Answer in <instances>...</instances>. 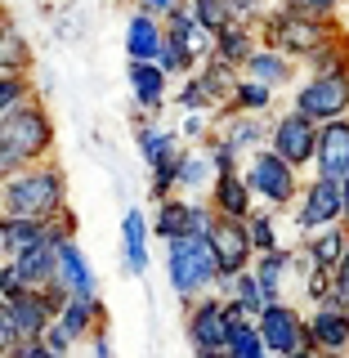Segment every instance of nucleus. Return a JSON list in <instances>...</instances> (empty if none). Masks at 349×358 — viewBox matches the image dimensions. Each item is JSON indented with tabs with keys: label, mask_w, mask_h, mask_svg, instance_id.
Masks as SVG:
<instances>
[{
	"label": "nucleus",
	"mask_w": 349,
	"mask_h": 358,
	"mask_svg": "<svg viewBox=\"0 0 349 358\" xmlns=\"http://www.w3.org/2000/svg\"><path fill=\"white\" fill-rule=\"evenodd\" d=\"M54 143H59L54 117L45 108V99L31 94L9 117H0V175H18L27 166L54 162Z\"/></svg>",
	"instance_id": "1"
},
{
	"label": "nucleus",
	"mask_w": 349,
	"mask_h": 358,
	"mask_svg": "<svg viewBox=\"0 0 349 358\" xmlns=\"http://www.w3.org/2000/svg\"><path fill=\"white\" fill-rule=\"evenodd\" d=\"M59 210H67V171L54 162L27 166L18 175H5V193H0V215L14 220H54Z\"/></svg>",
	"instance_id": "2"
},
{
	"label": "nucleus",
	"mask_w": 349,
	"mask_h": 358,
	"mask_svg": "<svg viewBox=\"0 0 349 358\" xmlns=\"http://www.w3.org/2000/svg\"><path fill=\"white\" fill-rule=\"evenodd\" d=\"M345 41V22H318V18H300V14H287V9H269L264 22H260V45L287 54L291 63H313L322 50Z\"/></svg>",
	"instance_id": "3"
},
{
	"label": "nucleus",
	"mask_w": 349,
	"mask_h": 358,
	"mask_svg": "<svg viewBox=\"0 0 349 358\" xmlns=\"http://www.w3.org/2000/svg\"><path fill=\"white\" fill-rule=\"evenodd\" d=\"M166 282L179 296V305H193V300L211 296L220 282V268H215V255H211V242L206 238H179V242H166Z\"/></svg>",
	"instance_id": "4"
},
{
	"label": "nucleus",
	"mask_w": 349,
	"mask_h": 358,
	"mask_svg": "<svg viewBox=\"0 0 349 358\" xmlns=\"http://www.w3.org/2000/svg\"><path fill=\"white\" fill-rule=\"evenodd\" d=\"M242 179H246V188H251L255 206H264V210H291L296 197H300V188H305V175L291 171L273 148H260V152L246 157Z\"/></svg>",
	"instance_id": "5"
},
{
	"label": "nucleus",
	"mask_w": 349,
	"mask_h": 358,
	"mask_svg": "<svg viewBox=\"0 0 349 358\" xmlns=\"http://www.w3.org/2000/svg\"><path fill=\"white\" fill-rule=\"evenodd\" d=\"M291 112L309 117L313 126L345 121L349 117V67L345 72H313V76H305V81H296Z\"/></svg>",
	"instance_id": "6"
},
{
	"label": "nucleus",
	"mask_w": 349,
	"mask_h": 358,
	"mask_svg": "<svg viewBox=\"0 0 349 358\" xmlns=\"http://www.w3.org/2000/svg\"><path fill=\"white\" fill-rule=\"evenodd\" d=\"M341 215H345L341 184L309 175L305 188H300V197H296V206H291V224L300 229V238H313V233H322V229H336Z\"/></svg>",
	"instance_id": "7"
},
{
	"label": "nucleus",
	"mask_w": 349,
	"mask_h": 358,
	"mask_svg": "<svg viewBox=\"0 0 349 358\" xmlns=\"http://www.w3.org/2000/svg\"><path fill=\"white\" fill-rule=\"evenodd\" d=\"M152 238L157 242H179V238H206L211 224H215V210L206 201H193V197H166L152 206Z\"/></svg>",
	"instance_id": "8"
},
{
	"label": "nucleus",
	"mask_w": 349,
	"mask_h": 358,
	"mask_svg": "<svg viewBox=\"0 0 349 358\" xmlns=\"http://www.w3.org/2000/svg\"><path fill=\"white\" fill-rule=\"evenodd\" d=\"M184 336L193 345V354H206V350H229V336H233V322H229V305L224 296H201L193 305H184Z\"/></svg>",
	"instance_id": "9"
},
{
	"label": "nucleus",
	"mask_w": 349,
	"mask_h": 358,
	"mask_svg": "<svg viewBox=\"0 0 349 358\" xmlns=\"http://www.w3.org/2000/svg\"><path fill=\"white\" fill-rule=\"evenodd\" d=\"M269 148H273L291 171L305 175L313 166V152H318V126H313L309 117H300V112H278L273 126H269Z\"/></svg>",
	"instance_id": "10"
},
{
	"label": "nucleus",
	"mask_w": 349,
	"mask_h": 358,
	"mask_svg": "<svg viewBox=\"0 0 349 358\" xmlns=\"http://www.w3.org/2000/svg\"><path fill=\"white\" fill-rule=\"evenodd\" d=\"M255 331H260L269 358H291L296 350H305V309L291 300L264 305V313L255 318Z\"/></svg>",
	"instance_id": "11"
},
{
	"label": "nucleus",
	"mask_w": 349,
	"mask_h": 358,
	"mask_svg": "<svg viewBox=\"0 0 349 358\" xmlns=\"http://www.w3.org/2000/svg\"><path fill=\"white\" fill-rule=\"evenodd\" d=\"M206 242H211L220 278H238V273H246V268L255 264V246H251V233H246V220H220L215 215Z\"/></svg>",
	"instance_id": "12"
},
{
	"label": "nucleus",
	"mask_w": 349,
	"mask_h": 358,
	"mask_svg": "<svg viewBox=\"0 0 349 358\" xmlns=\"http://www.w3.org/2000/svg\"><path fill=\"white\" fill-rule=\"evenodd\" d=\"M305 345L322 358H349V313L318 305L305 313Z\"/></svg>",
	"instance_id": "13"
},
{
	"label": "nucleus",
	"mask_w": 349,
	"mask_h": 358,
	"mask_svg": "<svg viewBox=\"0 0 349 358\" xmlns=\"http://www.w3.org/2000/svg\"><path fill=\"white\" fill-rule=\"evenodd\" d=\"M215 134L224 143H229L233 152L242 157H251V152H260L269 148V126H273V117H246V112H215Z\"/></svg>",
	"instance_id": "14"
},
{
	"label": "nucleus",
	"mask_w": 349,
	"mask_h": 358,
	"mask_svg": "<svg viewBox=\"0 0 349 358\" xmlns=\"http://www.w3.org/2000/svg\"><path fill=\"white\" fill-rule=\"evenodd\" d=\"M313 175L332 179V184H345V179H349V117L345 121H332V126H318Z\"/></svg>",
	"instance_id": "15"
},
{
	"label": "nucleus",
	"mask_w": 349,
	"mask_h": 358,
	"mask_svg": "<svg viewBox=\"0 0 349 358\" xmlns=\"http://www.w3.org/2000/svg\"><path fill=\"white\" fill-rule=\"evenodd\" d=\"M162 45H166V22L152 9L134 5L126 18V63H157Z\"/></svg>",
	"instance_id": "16"
},
{
	"label": "nucleus",
	"mask_w": 349,
	"mask_h": 358,
	"mask_svg": "<svg viewBox=\"0 0 349 358\" xmlns=\"http://www.w3.org/2000/svg\"><path fill=\"white\" fill-rule=\"evenodd\" d=\"M59 327L67 331V341L72 345H90L99 331H108V305H104V296H90V300H76V296H67V305L59 309Z\"/></svg>",
	"instance_id": "17"
},
{
	"label": "nucleus",
	"mask_w": 349,
	"mask_h": 358,
	"mask_svg": "<svg viewBox=\"0 0 349 358\" xmlns=\"http://www.w3.org/2000/svg\"><path fill=\"white\" fill-rule=\"evenodd\" d=\"M54 287H59L63 296H76V300L99 296L94 264L85 260L81 242H63V246H59V268H54Z\"/></svg>",
	"instance_id": "18"
},
{
	"label": "nucleus",
	"mask_w": 349,
	"mask_h": 358,
	"mask_svg": "<svg viewBox=\"0 0 349 358\" xmlns=\"http://www.w3.org/2000/svg\"><path fill=\"white\" fill-rule=\"evenodd\" d=\"M126 81H130L134 108L157 121V112L166 108V99H171V76H166L157 63H126Z\"/></svg>",
	"instance_id": "19"
},
{
	"label": "nucleus",
	"mask_w": 349,
	"mask_h": 358,
	"mask_svg": "<svg viewBox=\"0 0 349 358\" xmlns=\"http://www.w3.org/2000/svg\"><path fill=\"white\" fill-rule=\"evenodd\" d=\"M148 242H152V224L139 206H130L121 215V260H126V273L130 278H143L148 273Z\"/></svg>",
	"instance_id": "20"
},
{
	"label": "nucleus",
	"mask_w": 349,
	"mask_h": 358,
	"mask_svg": "<svg viewBox=\"0 0 349 358\" xmlns=\"http://www.w3.org/2000/svg\"><path fill=\"white\" fill-rule=\"evenodd\" d=\"M206 206L215 210L220 220H246V215H251V210H255V197H251V188H246L242 171L215 175V184H211V193H206Z\"/></svg>",
	"instance_id": "21"
},
{
	"label": "nucleus",
	"mask_w": 349,
	"mask_h": 358,
	"mask_svg": "<svg viewBox=\"0 0 349 358\" xmlns=\"http://www.w3.org/2000/svg\"><path fill=\"white\" fill-rule=\"evenodd\" d=\"M291 268H296V246H278V251H269V255H255L251 273H255V282H260V291H264L269 305L287 300V278H291Z\"/></svg>",
	"instance_id": "22"
},
{
	"label": "nucleus",
	"mask_w": 349,
	"mask_h": 358,
	"mask_svg": "<svg viewBox=\"0 0 349 358\" xmlns=\"http://www.w3.org/2000/svg\"><path fill=\"white\" fill-rule=\"evenodd\" d=\"M9 318H14L18 341H41L54 327V305L45 300V291H27V296L9 300Z\"/></svg>",
	"instance_id": "23"
},
{
	"label": "nucleus",
	"mask_w": 349,
	"mask_h": 358,
	"mask_svg": "<svg viewBox=\"0 0 349 358\" xmlns=\"http://www.w3.org/2000/svg\"><path fill=\"white\" fill-rule=\"evenodd\" d=\"M242 76L246 81H260V85H269L278 94V90H287L291 81L300 76V67L287 59V54H278V50H269V45H260V50L251 54V59L242 63Z\"/></svg>",
	"instance_id": "24"
},
{
	"label": "nucleus",
	"mask_w": 349,
	"mask_h": 358,
	"mask_svg": "<svg viewBox=\"0 0 349 358\" xmlns=\"http://www.w3.org/2000/svg\"><path fill=\"white\" fill-rule=\"evenodd\" d=\"M134 148H139L143 166L152 171V166L162 162V157H171L175 148H184V139H179V130H171V126H157L152 117L134 112Z\"/></svg>",
	"instance_id": "25"
},
{
	"label": "nucleus",
	"mask_w": 349,
	"mask_h": 358,
	"mask_svg": "<svg viewBox=\"0 0 349 358\" xmlns=\"http://www.w3.org/2000/svg\"><path fill=\"white\" fill-rule=\"evenodd\" d=\"M31 67H36V50H31V41L22 36V27L9 14H0V72L31 76Z\"/></svg>",
	"instance_id": "26"
},
{
	"label": "nucleus",
	"mask_w": 349,
	"mask_h": 358,
	"mask_svg": "<svg viewBox=\"0 0 349 358\" xmlns=\"http://www.w3.org/2000/svg\"><path fill=\"white\" fill-rule=\"evenodd\" d=\"M162 22H166V41L184 45V50L193 54L197 63H201V59H211V41H215V36L197 27V18H193V9H188V0H184V5H175Z\"/></svg>",
	"instance_id": "27"
},
{
	"label": "nucleus",
	"mask_w": 349,
	"mask_h": 358,
	"mask_svg": "<svg viewBox=\"0 0 349 358\" xmlns=\"http://www.w3.org/2000/svg\"><path fill=\"white\" fill-rule=\"evenodd\" d=\"M18 268V278H22V287L27 291H45V287H54V268H59V246L54 242H41V246H31V251H22L9 260Z\"/></svg>",
	"instance_id": "28"
},
{
	"label": "nucleus",
	"mask_w": 349,
	"mask_h": 358,
	"mask_svg": "<svg viewBox=\"0 0 349 358\" xmlns=\"http://www.w3.org/2000/svg\"><path fill=\"white\" fill-rule=\"evenodd\" d=\"M211 184H215V166L201 143H188L184 148V162H179V197H193V201H206Z\"/></svg>",
	"instance_id": "29"
},
{
	"label": "nucleus",
	"mask_w": 349,
	"mask_h": 358,
	"mask_svg": "<svg viewBox=\"0 0 349 358\" xmlns=\"http://www.w3.org/2000/svg\"><path fill=\"white\" fill-rule=\"evenodd\" d=\"M255 50H260V27H238V22H229V27L215 31V41H211V54H215L220 63L238 67V72Z\"/></svg>",
	"instance_id": "30"
},
{
	"label": "nucleus",
	"mask_w": 349,
	"mask_h": 358,
	"mask_svg": "<svg viewBox=\"0 0 349 358\" xmlns=\"http://www.w3.org/2000/svg\"><path fill=\"white\" fill-rule=\"evenodd\" d=\"M345 242H349L345 224H336V229H322V233H313V238H300V255L309 260V268L336 273V264H341V255H345Z\"/></svg>",
	"instance_id": "31"
},
{
	"label": "nucleus",
	"mask_w": 349,
	"mask_h": 358,
	"mask_svg": "<svg viewBox=\"0 0 349 358\" xmlns=\"http://www.w3.org/2000/svg\"><path fill=\"white\" fill-rule=\"evenodd\" d=\"M193 76L201 81V90H206V99L215 103V112H224V108H229L233 90H238V81H242V72H238V67L220 63L215 54H211V59H201V67H197Z\"/></svg>",
	"instance_id": "32"
},
{
	"label": "nucleus",
	"mask_w": 349,
	"mask_h": 358,
	"mask_svg": "<svg viewBox=\"0 0 349 358\" xmlns=\"http://www.w3.org/2000/svg\"><path fill=\"white\" fill-rule=\"evenodd\" d=\"M215 296H224L229 305H238V309L246 313V318H260L264 305H269L251 268H246V273H238V278H220V282H215Z\"/></svg>",
	"instance_id": "33"
},
{
	"label": "nucleus",
	"mask_w": 349,
	"mask_h": 358,
	"mask_svg": "<svg viewBox=\"0 0 349 358\" xmlns=\"http://www.w3.org/2000/svg\"><path fill=\"white\" fill-rule=\"evenodd\" d=\"M50 242V233H45V224L36 220H14V215H0V246H5V260H14V255L31 251V246Z\"/></svg>",
	"instance_id": "34"
},
{
	"label": "nucleus",
	"mask_w": 349,
	"mask_h": 358,
	"mask_svg": "<svg viewBox=\"0 0 349 358\" xmlns=\"http://www.w3.org/2000/svg\"><path fill=\"white\" fill-rule=\"evenodd\" d=\"M224 112H246V117H269L273 112V90L260 85V81H238V90H233V99H229V108Z\"/></svg>",
	"instance_id": "35"
},
{
	"label": "nucleus",
	"mask_w": 349,
	"mask_h": 358,
	"mask_svg": "<svg viewBox=\"0 0 349 358\" xmlns=\"http://www.w3.org/2000/svg\"><path fill=\"white\" fill-rule=\"evenodd\" d=\"M184 148H188V143H184ZM184 148H175L171 157H162V162L148 171V197L152 201H166V197L179 193V162H184Z\"/></svg>",
	"instance_id": "36"
},
{
	"label": "nucleus",
	"mask_w": 349,
	"mask_h": 358,
	"mask_svg": "<svg viewBox=\"0 0 349 358\" xmlns=\"http://www.w3.org/2000/svg\"><path fill=\"white\" fill-rule=\"evenodd\" d=\"M246 233H251L255 255H269V251H278V246H283V238H278V210L255 206L251 215H246Z\"/></svg>",
	"instance_id": "37"
},
{
	"label": "nucleus",
	"mask_w": 349,
	"mask_h": 358,
	"mask_svg": "<svg viewBox=\"0 0 349 358\" xmlns=\"http://www.w3.org/2000/svg\"><path fill=\"white\" fill-rule=\"evenodd\" d=\"M278 9L300 14V18H318V22H341L349 0H278Z\"/></svg>",
	"instance_id": "38"
},
{
	"label": "nucleus",
	"mask_w": 349,
	"mask_h": 358,
	"mask_svg": "<svg viewBox=\"0 0 349 358\" xmlns=\"http://www.w3.org/2000/svg\"><path fill=\"white\" fill-rule=\"evenodd\" d=\"M36 94V81L31 76H9L0 72V117H9L18 103H27V99Z\"/></svg>",
	"instance_id": "39"
},
{
	"label": "nucleus",
	"mask_w": 349,
	"mask_h": 358,
	"mask_svg": "<svg viewBox=\"0 0 349 358\" xmlns=\"http://www.w3.org/2000/svg\"><path fill=\"white\" fill-rule=\"evenodd\" d=\"M175 103H179V112H201V117H215V103L206 99V90H201L197 76H184V81H179Z\"/></svg>",
	"instance_id": "40"
},
{
	"label": "nucleus",
	"mask_w": 349,
	"mask_h": 358,
	"mask_svg": "<svg viewBox=\"0 0 349 358\" xmlns=\"http://www.w3.org/2000/svg\"><path fill=\"white\" fill-rule=\"evenodd\" d=\"M188 9H193L197 27H201V31H211V36L229 27V9H224V0H188Z\"/></svg>",
	"instance_id": "41"
},
{
	"label": "nucleus",
	"mask_w": 349,
	"mask_h": 358,
	"mask_svg": "<svg viewBox=\"0 0 349 358\" xmlns=\"http://www.w3.org/2000/svg\"><path fill=\"white\" fill-rule=\"evenodd\" d=\"M224 9H229V22H238V27H260L269 0H224Z\"/></svg>",
	"instance_id": "42"
},
{
	"label": "nucleus",
	"mask_w": 349,
	"mask_h": 358,
	"mask_svg": "<svg viewBox=\"0 0 349 358\" xmlns=\"http://www.w3.org/2000/svg\"><path fill=\"white\" fill-rule=\"evenodd\" d=\"M327 305L349 313V242H345V255H341V264H336V273H332V296H327Z\"/></svg>",
	"instance_id": "43"
},
{
	"label": "nucleus",
	"mask_w": 349,
	"mask_h": 358,
	"mask_svg": "<svg viewBox=\"0 0 349 358\" xmlns=\"http://www.w3.org/2000/svg\"><path fill=\"white\" fill-rule=\"evenodd\" d=\"M76 229H81V224H76V210H72V206H67V210H59L54 220H45V233H50V242H54V246H63V242H76Z\"/></svg>",
	"instance_id": "44"
},
{
	"label": "nucleus",
	"mask_w": 349,
	"mask_h": 358,
	"mask_svg": "<svg viewBox=\"0 0 349 358\" xmlns=\"http://www.w3.org/2000/svg\"><path fill=\"white\" fill-rule=\"evenodd\" d=\"M211 130H215V121L201 117V112H184V126H179V139L184 143H206Z\"/></svg>",
	"instance_id": "45"
},
{
	"label": "nucleus",
	"mask_w": 349,
	"mask_h": 358,
	"mask_svg": "<svg viewBox=\"0 0 349 358\" xmlns=\"http://www.w3.org/2000/svg\"><path fill=\"white\" fill-rule=\"evenodd\" d=\"M18 296H27V287H22L18 268L5 260V264H0V300H5V305H9V300H18Z\"/></svg>",
	"instance_id": "46"
},
{
	"label": "nucleus",
	"mask_w": 349,
	"mask_h": 358,
	"mask_svg": "<svg viewBox=\"0 0 349 358\" xmlns=\"http://www.w3.org/2000/svg\"><path fill=\"white\" fill-rule=\"evenodd\" d=\"M18 350V331H14V318H9V305L0 300V358H9Z\"/></svg>",
	"instance_id": "47"
},
{
	"label": "nucleus",
	"mask_w": 349,
	"mask_h": 358,
	"mask_svg": "<svg viewBox=\"0 0 349 358\" xmlns=\"http://www.w3.org/2000/svg\"><path fill=\"white\" fill-rule=\"evenodd\" d=\"M41 341H45V345H50V350H54V354H59V358H72V350H76V345H72V341H67V331L59 327V322H54V327H50V331H45V336H41Z\"/></svg>",
	"instance_id": "48"
},
{
	"label": "nucleus",
	"mask_w": 349,
	"mask_h": 358,
	"mask_svg": "<svg viewBox=\"0 0 349 358\" xmlns=\"http://www.w3.org/2000/svg\"><path fill=\"white\" fill-rule=\"evenodd\" d=\"M9 358H59V354H54L45 341H18V350L9 354Z\"/></svg>",
	"instance_id": "49"
},
{
	"label": "nucleus",
	"mask_w": 349,
	"mask_h": 358,
	"mask_svg": "<svg viewBox=\"0 0 349 358\" xmlns=\"http://www.w3.org/2000/svg\"><path fill=\"white\" fill-rule=\"evenodd\" d=\"M85 350H90V358H117V350H112V331H99Z\"/></svg>",
	"instance_id": "50"
},
{
	"label": "nucleus",
	"mask_w": 349,
	"mask_h": 358,
	"mask_svg": "<svg viewBox=\"0 0 349 358\" xmlns=\"http://www.w3.org/2000/svg\"><path fill=\"white\" fill-rule=\"evenodd\" d=\"M139 5H143V9H152L157 18H166V14H171L175 5H184V0H139Z\"/></svg>",
	"instance_id": "51"
},
{
	"label": "nucleus",
	"mask_w": 349,
	"mask_h": 358,
	"mask_svg": "<svg viewBox=\"0 0 349 358\" xmlns=\"http://www.w3.org/2000/svg\"><path fill=\"white\" fill-rule=\"evenodd\" d=\"M341 201H345V215H341V224H345V233H349V179L341 184Z\"/></svg>",
	"instance_id": "52"
},
{
	"label": "nucleus",
	"mask_w": 349,
	"mask_h": 358,
	"mask_svg": "<svg viewBox=\"0 0 349 358\" xmlns=\"http://www.w3.org/2000/svg\"><path fill=\"white\" fill-rule=\"evenodd\" d=\"M193 358H229V350H206V354H193Z\"/></svg>",
	"instance_id": "53"
},
{
	"label": "nucleus",
	"mask_w": 349,
	"mask_h": 358,
	"mask_svg": "<svg viewBox=\"0 0 349 358\" xmlns=\"http://www.w3.org/2000/svg\"><path fill=\"white\" fill-rule=\"evenodd\" d=\"M291 358H322V354H313L309 345H305V350H296V354H291Z\"/></svg>",
	"instance_id": "54"
},
{
	"label": "nucleus",
	"mask_w": 349,
	"mask_h": 358,
	"mask_svg": "<svg viewBox=\"0 0 349 358\" xmlns=\"http://www.w3.org/2000/svg\"><path fill=\"white\" fill-rule=\"evenodd\" d=\"M0 193H5V175H0Z\"/></svg>",
	"instance_id": "55"
},
{
	"label": "nucleus",
	"mask_w": 349,
	"mask_h": 358,
	"mask_svg": "<svg viewBox=\"0 0 349 358\" xmlns=\"http://www.w3.org/2000/svg\"><path fill=\"white\" fill-rule=\"evenodd\" d=\"M0 264H5V246H0Z\"/></svg>",
	"instance_id": "56"
},
{
	"label": "nucleus",
	"mask_w": 349,
	"mask_h": 358,
	"mask_svg": "<svg viewBox=\"0 0 349 358\" xmlns=\"http://www.w3.org/2000/svg\"><path fill=\"white\" fill-rule=\"evenodd\" d=\"M345 50H349V31H345Z\"/></svg>",
	"instance_id": "57"
},
{
	"label": "nucleus",
	"mask_w": 349,
	"mask_h": 358,
	"mask_svg": "<svg viewBox=\"0 0 349 358\" xmlns=\"http://www.w3.org/2000/svg\"><path fill=\"white\" fill-rule=\"evenodd\" d=\"M264 358H269V354H264Z\"/></svg>",
	"instance_id": "58"
}]
</instances>
